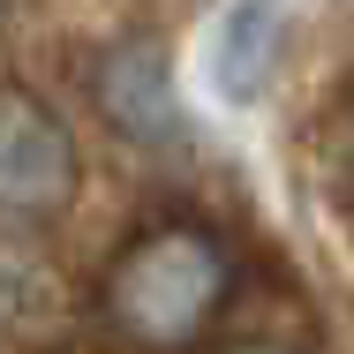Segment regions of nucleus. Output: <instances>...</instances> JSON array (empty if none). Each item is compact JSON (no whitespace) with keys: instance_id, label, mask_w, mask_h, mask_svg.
Wrapping results in <instances>:
<instances>
[{"instance_id":"1","label":"nucleus","mask_w":354,"mask_h":354,"mask_svg":"<svg viewBox=\"0 0 354 354\" xmlns=\"http://www.w3.org/2000/svg\"><path fill=\"white\" fill-rule=\"evenodd\" d=\"M106 324L129 339V347H196L226 317L234 301V257L212 226L196 218H166V226H143L136 241L106 264Z\"/></svg>"},{"instance_id":"2","label":"nucleus","mask_w":354,"mask_h":354,"mask_svg":"<svg viewBox=\"0 0 354 354\" xmlns=\"http://www.w3.org/2000/svg\"><path fill=\"white\" fill-rule=\"evenodd\" d=\"M75 189V143L68 129L15 83H0V212H61Z\"/></svg>"},{"instance_id":"3","label":"nucleus","mask_w":354,"mask_h":354,"mask_svg":"<svg viewBox=\"0 0 354 354\" xmlns=\"http://www.w3.org/2000/svg\"><path fill=\"white\" fill-rule=\"evenodd\" d=\"M98 98H106V113L143 143H166L181 129V113H174V91H166V68H158V53L151 46H129V53H113L106 61V83H98Z\"/></svg>"},{"instance_id":"4","label":"nucleus","mask_w":354,"mask_h":354,"mask_svg":"<svg viewBox=\"0 0 354 354\" xmlns=\"http://www.w3.org/2000/svg\"><path fill=\"white\" fill-rule=\"evenodd\" d=\"M272 38H279V15H272V0H249V8L234 15V30H226V91H234V98L264 91Z\"/></svg>"},{"instance_id":"5","label":"nucleus","mask_w":354,"mask_h":354,"mask_svg":"<svg viewBox=\"0 0 354 354\" xmlns=\"http://www.w3.org/2000/svg\"><path fill=\"white\" fill-rule=\"evenodd\" d=\"M241 354H272V347H241Z\"/></svg>"}]
</instances>
